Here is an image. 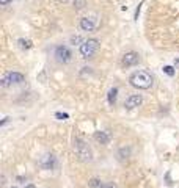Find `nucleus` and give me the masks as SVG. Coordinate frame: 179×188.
Listing matches in <instances>:
<instances>
[{"instance_id":"39448f33","label":"nucleus","mask_w":179,"mask_h":188,"mask_svg":"<svg viewBox=\"0 0 179 188\" xmlns=\"http://www.w3.org/2000/svg\"><path fill=\"white\" fill-rule=\"evenodd\" d=\"M71 57H72V53H71V50H69L66 46L55 47V58H57V61H60V63H68V61L71 60Z\"/></svg>"},{"instance_id":"9b49d317","label":"nucleus","mask_w":179,"mask_h":188,"mask_svg":"<svg viewBox=\"0 0 179 188\" xmlns=\"http://www.w3.org/2000/svg\"><path fill=\"white\" fill-rule=\"evenodd\" d=\"M116 97H118V88H112V89L108 91V96H107V99H108V103H110V105H115Z\"/></svg>"},{"instance_id":"1a4fd4ad","label":"nucleus","mask_w":179,"mask_h":188,"mask_svg":"<svg viewBox=\"0 0 179 188\" xmlns=\"http://www.w3.org/2000/svg\"><path fill=\"white\" fill-rule=\"evenodd\" d=\"M94 27H96L94 19H91V17H82L80 19V28L83 31H93Z\"/></svg>"},{"instance_id":"6e6552de","label":"nucleus","mask_w":179,"mask_h":188,"mask_svg":"<svg viewBox=\"0 0 179 188\" xmlns=\"http://www.w3.org/2000/svg\"><path fill=\"white\" fill-rule=\"evenodd\" d=\"M141 102H143V97H141L140 94H134V96H129L127 99H126L124 107H126L127 110H134V108H137L138 105H141Z\"/></svg>"},{"instance_id":"aec40b11","label":"nucleus","mask_w":179,"mask_h":188,"mask_svg":"<svg viewBox=\"0 0 179 188\" xmlns=\"http://www.w3.org/2000/svg\"><path fill=\"white\" fill-rule=\"evenodd\" d=\"M104 188H118V187H116L115 184H105V185H104Z\"/></svg>"},{"instance_id":"dca6fc26","label":"nucleus","mask_w":179,"mask_h":188,"mask_svg":"<svg viewBox=\"0 0 179 188\" xmlns=\"http://www.w3.org/2000/svg\"><path fill=\"white\" fill-rule=\"evenodd\" d=\"M141 5H143V2H140V5L137 6V10H135V16H134V19H135V20H138V16H140V10H141Z\"/></svg>"},{"instance_id":"f3484780","label":"nucleus","mask_w":179,"mask_h":188,"mask_svg":"<svg viewBox=\"0 0 179 188\" xmlns=\"http://www.w3.org/2000/svg\"><path fill=\"white\" fill-rule=\"evenodd\" d=\"M55 116H57L58 119H66V118H68V113H60V111H58V113H55Z\"/></svg>"},{"instance_id":"2eb2a0df","label":"nucleus","mask_w":179,"mask_h":188,"mask_svg":"<svg viewBox=\"0 0 179 188\" xmlns=\"http://www.w3.org/2000/svg\"><path fill=\"white\" fill-rule=\"evenodd\" d=\"M163 72L168 74L170 77H173V75H174V69L171 67V66H165V67H163Z\"/></svg>"},{"instance_id":"0eeeda50","label":"nucleus","mask_w":179,"mask_h":188,"mask_svg":"<svg viewBox=\"0 0 179 188\" xmlns=\"http://www.w3.org/2000/svg\"><path fill=\"white\" fill-rule=\"evenodd\" d=\"M39 166L43 169H53L55 166H57V158H55L52 154H46L44 157H41Z\"/></svg>"},{"instance_id":"9d476101","label":"nucleus","mask_w":179,"mask_h":188,"mask_svg":"<svg viewBox=\"0 0 179 188\" xmlns=\"http://www.w3.org/2000/svg\"><path fill=\"white\" fill-rule=\"evenodd\" d=\"M94 140L98 141V143H101V144H108L110 136L105 133V132H96V133H94Z\"/></svg>"},{"instance_id":"f257e3e1","label":"nucleus","mask_w":179,"mask_h":188,"mask_svg":"<svg viewBox=\"0 0 179 188\" xmlns=\"http://www.w3.org/2000/svg\"><path fill=\"white\" fill-rule=\"evenodd\" d=\"M153 75L146 71H137L129 77V83L137 89H149L153 86Z\"/></svg>"},{"instance_id":"6ab92c4d","label":"nucleus","mask_w":179,"mask_h":188,"mask_svg":"<svg viewBox=\"0 0 179 188\" xmlns=\"http://www.w3.org/2000/svg\"><path fill=\"white\" fill-rule=\"evenodd\" d=\"M10 2H13V0H0V5H2V6H5V5H8Z\"/></svg>"},{"instance_id":"7ed1b4c3","label":"nucleus","mask_w":179,"mask_h":188,"mask_svg":"<svg viewBox=\"0 0 179 188\" xmlns=\"http://www.w3.org/2000/svg\"><path fill=\"white\" fill-rule=\"evenodd\" d=\"M98 49H99V41L98 39H94V38L86 39L80 44V55L83 58H91L93 55L98 52Z\"/></svg>"},{"instance_id":"a211bd4d","label":"nucleus","mask_w":179,"mask_h":188,"mask_svg":"<svg viewBox=\"0 0 179 188\" xmlns=\"http://www.w3.org/2000/svg\"><path fill=\"white\" fill-rule=\"evenodd\" d=\"M71 41H72V43H82V38L80 36H72Z\"/></svg>"},{"instance_id":"ddd939ff","label":"nucleus","mask_w":179,"mask_h":188,"mask_svg":"<svg viewBox=\"0 0 179 188\" xmlns=\"http://www.w3.org/2000/svg\"><path fill=\"white\" fill-rule=\"evenodd\" d=\"M17 43H19V46L22 47V49H30L33 46V43H32L30 39H19Z\"/></svg>"},{"instance_id":"f8f14e48","label":"nucleus","mask_w":179,"mask_h":188,"mask_svg":"<svg viewBox=\"0 0 179 188\" xmlns=\"http://www.w3.org/2000/svg\"><path fill=\"white\" fill-rule=\"evenodd\" d=\"M88 184H90V187H91V188H104V184H102L99 179H96V177L91 179Z\"/></svg>"},{"instance_id":"423d86ee","label":"nucleus","mask_w":179,"mask_h":188,"mask_svg":"<svg viewBox=\"0 0 179 188\" xmlns=\"http://www.w3.org/2000/svg\"><path fill=\"white\" fill-rule=\"evenodd\" d=\"M140 61V55L137 52H127L121 60V64L124 67H130V66H135L137 63Z\"/></svg>"},{"instance_id":"5701e85b","label":"nucleus","mask_w":179,"mask_h":188,"mask_svg":"<svg viewBox=\"0 0 179 188\" xmlns=\"http://www.w3.org/2000/svg\"><path fill=\"white\" fill-rule=\"evenodd\" d=\"M11 188H16V187H11Z\"/></svg>"},{"instance_id":"4468645a","label":"nucleus","mask_w":179,"mask_h":188,"mask_svg":"<svg viewBox=\"0 0 179 188\" xmlns=\"http://www.w3.org/2000/svg\"><path fill=\"white\" fill-rule=\"evenodd\" d=\"M85 5H86L85 0H74V8H75V10H82V8H85Z\"/></svg>"},{"instance_id":"20e7f679","label":"nucleus","mask_w":179,"mask_h":188,"mask_svg":"<svg viewBox=\"0 0 179 188\" xmlns=\"http://www.w3.org/2000/svg\"><path fill=\"white\" fill-rule=\"evenodd\" d=\"M22 82H24V75L20 72H8L2 79V85L10 86V85H16V83H22Z\"/></svg>"},{"instance_id":"412c9836","label":"nucleus","mask_w":179,"mask_h":188,"mask_svg":"<svg viewBox=\"0 0 179 188\" xmlns=\"http://www.w3.org/2000/svg\"><path fill=\"white\" fill-rule=\"evenodd\" d=\"M25 188H36V187L33 185V184H29V185H25Z\"/></svg>"},{"instance_id":"4be33fe9","label":"nucleus","mask_w":179,"mask_h":188,"mask_svg":"<svg viewBox=\"0 0 179 188\" xmlns=\"http://www.w3.org/2000/svg\"><path fill=\"white\" fill-rule=\"evenodd\" d=\"M57 2H60V3H68L69 0H57Z\"/></svg>"},{"instance_id":"f03ea898","label":"nucleus","mask_w":179,"mask_h":188,"mask_svg":"<svg viewBox=\"0 0 179 188\" xmlns=\"http://www.w3.org/2000/svg\"><path fill=\"white\" fill-rule=\"evenodd\" d=\"M74 151H75V154L79 155V158L82 160V162H91L93 160L91 148H90L83 140H80V138H75L74 140Z\"/></svg>"}]
</instances>
